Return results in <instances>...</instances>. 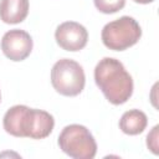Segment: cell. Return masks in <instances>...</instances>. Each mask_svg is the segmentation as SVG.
I'll use <instances>...</instances> for the list:
<instances>
[{"label":"cell","instance_id":"6da1fadb","mask_svg":"<svg viewBox=\"0 0 159 159\" xmlns=\"http://www.w3.org/2000/svg\"><path fill=\"white\" fill-rule=\"evenodd\" d=\"M2 125L5 132L14 137L43 139L53 130L55 119L46 111L16 104L6 111Z\"/></svg>","mask_w":159,"mask_h":159},{"label":"cell","instance_id":"7a4b0ae2","mask_svg":"<svg viewBox=\"0 0 159 159\" xmlns=\"http://www.w3.org/2000/svg\"><path fill=\"white\" fill-rule=\"evenodd\" d=\"M94 82L114 106L125 103L133 94V80L123 63L113 57L102 58L94 68Z\"/></svg>","mask_w":159,"mask_h":159},{"label":"cell","instance_id":"3957f363","mask_svg":"<svg viewBox=\"0 0 159 159\" xmlns=\"http://www.w3.org/2000/svg\"><path fill=\"white\" fill-rule=\"evenodd\" d=\"M101 37L107 48L124 51L139 41L142 37V29L135 19L130 16H120L103 26Z\"/></svg>","mask_w":159,"mask_h":159},{"label":"cell","instance_id":"277c9868","mask_svg":"<svg viewBox=\"0 0 159 159\" xmlns=\"http://www.w3.org/2000/svg\"><path fill=\"white\" fill-rule=\"evenodd\" d=\"M60 149L73 159H93L97 153V143L84 125H66L58 135Z\"/></svg>","mask_w":159,"mask_h":159},{"label":"cell","instance_id":"5b68a950","mask_svg":"<svg viewBox=\"0 0 159 159\" xmlns=\"http://www.w3.org/2000/svg\"><path fill=\"white\" fill-rule=\"evenodd\" d=\"M51 83L56 92L62 96H78L84 88V71L78 62L71 58L58 60L51 70Z\"/></svg>","mask_w":159,"mask_h":159},{"label":"cell","instance_id":"8992f818","mask_svg":"<svg viewBox=\"0 0 159 159\" xmlns=\"http://www.w3.org/2000/svg\"><path fill=\"white\" fill-rule=\"evenodd\" d=\"M32 37L24 30L14 29L4 34L1 39L2 53L11 61L19 62L27 58L32 51Z\"/></svg>","mask_w":159,"mask_h":159},{"label":"cell","instance_id":"52a82bcc","mask_svg":"<svg viewBox=\"0 0 159 159\" xmlns=\"http://www.w3.org/2000/svg\"><path fill=\"white\" fill-rule=\"evenodd\" d=\"M55 39L62 50L76 52L87 45L88 32L80 22L65 21L57 26L55 31Z\"/></svg>","mask_w":159,"mask_h":159},{"label":"cell","instance_id":"ba28073f","mask_svg":"<svg viewBox=\"0 0 159 159\" xmlns=\"http://www.w3.org/2000/svg\"><path fill=\"white\" fill-rule=\"evenodd\" d=\"M29 14V0H0V20L5 24L22 22Z\"/></svg>","mask_w":159,"mask_h":159},{"label":"cell","instance_id":"9c48e42d","mask_svg":"<svg viewBox=\"0 0 159 159\" xmlns=\"http://www.w3.org/2000/svg\"><path fill=\"white\" fill-rule=\"evenodd\" d=\"M148 124L147 114L139 109H130L122 114L119 119V128L128 135H137L144 132Z\"/></svg>","mask_w":159,"mask_h":159},{"label":"cell","instance_id":"30bf717a","mask_svg":"<svg viewBox=\"0 0 159 159\" xmlns=\"http://www.w3.org/2000/svg\"><path fill=\"white\" fill-rule=\"evenodd\" d=\"M94 6L103 14H114L122 10L125 5V0H93Z\"/></svg>","mask_w":159,"mask_h":159},{"label":"cell","instance_id":"8fae6325","mask_svg":"<svg viewBox=\"0 0 159 159\" xmlns=\"http://www.w3.org/2000/svg\"><path fill=\"white\" fill-rule=\"evenodd\" d=\"M159 125H154L153 129L147 135V147L153 154L159 153Z\"/></svg>","mask_w":159,"mask_h":159},{"label":"cell","instance_id":"7c38bea8","mask_svg":"<svg viewBox=\"0 0 159 159\" xmlns=\"http://www.w3.org/2000/svg\"><path fill=\"white\" fill-rule=\"evenodd\" d=\"M133 1L137 4H149V2H153L154 0H133Z\"/></svg>","mask_w":159,"mask_h":159},{"label":"cell","instance_id":"4fadbf2b","mask_svg":"<svg viewBox=\"0 0 159 159\" xmlns=\"http://www.w3.org/2000/svg\"><path fill=\"white\" fill-rule=\"evenodd\" d=\"M0 102H1V93H0Z\"/></svg>","mask_w":159,"mask_h":159}]
</instances>
